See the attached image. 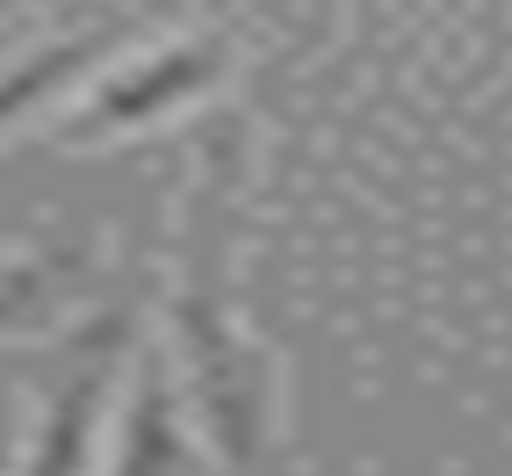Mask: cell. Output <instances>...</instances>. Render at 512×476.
<instances>
[{
	"mask_svg": "<svg viewBox=\"0 0 512 476\" xmlns=\"http://www.w3.org/2000/svg\"><path fill=\"white\" fill-rule=\"evenodd\" d=\"M231 195H238V138H210V166H202L195 224H188V275L174 303V332L188 354V383L202 397L210 440L231 462H253L267 419H275V368L260 347H246L224 303V260H231Z\"/></svg>",
	"mask_w": 512,
	"mask_h": 476,
	"instance_id": "6da1fadb",
	"label": "cell"
},
{
	"mask_svg": "<svg viewBox=\"0 0 512 476\" xmlns=\"http://www.w3.org/2000/svg\"><path fill=\"white\" fill-rule=\"evenodd\" d=\"M217 51L210 44H188V51H166V58H152V65H138L130 80H116V87H101L87 109L58 130L65 145H94V138H109V130H130V123H145V116H159V109H174V101H188V94H202L217 80Z\"/></svg>",
	"mask_w": 512,
	"mask_h": 476,
	"instance_id": "7a4b0ae2",
	"label": "cell"
},
{
	"mask_svg": "<svg viewBox=\"0 0 512 476\" xmlns=\"http://www.w3.org/2000/svg\"><path fill=\"white\" fill-rule=\"evenodd\" d=\"M130 318H109V339H94L87 361L73 368V383H65L58 412L44 426V448H37V476H80L87 448H94V419H101V390H109V368H116V347H123Z\"/></svg>",
	"mask_w": 512,
	"mask_h": 476,
	"instance_id": "3957f363",
	"label": "cell"
},
{
	"mask_svg": "<svg viewBox=\"0 0 512 476\" xmlns=\"http://www.w3.org/2000/svg\"><path fill=\"white\" fill-rule=\"evenodd\" d=\"M116 476H195V455L181 440V412H174V390H166L159 368H145V383H138Z\"/></svg>",
	"mask_w": 512,
	"mask_h": 476,
	"instance_id": "277c9868",
	"label": "cell"
},
{
	"mask_svg": "<svg viewBox=\"0 0 512 476\" xmlns=\"http://www.w3.org/2000/svg\"><path fill=\"white\" fill-rule=\"evenodd\" d=\"M116 37H80V44H51L44 58H29V65H15L8 80H0V123H15V116H29L37 101H51L65 80H80L87 65L109 51Z\"/></svg>",
	"mask_w": 512,
	"mask_h": 476,
	"instance_id": "5b68a950",
	"label": "cell"
},
{
	"mask_svg": "<svg viewBox=\"0 0 512 476\" xmlns=\"http://www.w3.org/2000/svg\"><path fill=\"white\" fill-rule=\"evenodd\" d=\"M58 289H65V267H0V332H37L58 311Z\"/></svg>",
	"mask_w": 512,
	"mask_h": 476,
	"instance_id": "8992f818",
	"label": "cell"
}]
</instances>
